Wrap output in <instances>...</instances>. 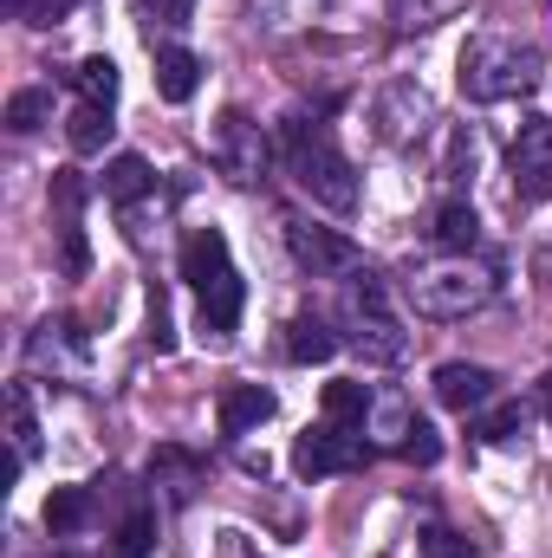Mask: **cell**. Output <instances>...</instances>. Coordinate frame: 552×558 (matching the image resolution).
Instances as JSON below:
<instances>
[{
    "mask_svg": "<svg viewBox=\"0 0 552 558\" xmlns=\"http://www.w3.org/2000/svg\"><path fill=\"white\" fill-rule=\"evenodd\" d=\"M514 428H520V403H501V410H488V416L475 422V435H481V441H507Z\"/></svg>",
    "mask_w": 552,
    "mask_h": 558,
    "instance_id": "83f0119b",
    "label": "cell"
},
{
    "mask_svg": "<svg viewBox=\"0 0 552 558\" xmlns=\"http://www.w3.org/2000/svg\"><path fill=\"white\" fill-rule=\"evenodd\" d=\"M435 241H442L448 254H468V247L481 241V221H475V208H468V202H448V208H435Z\"/></svg>",
    "mask_w": 552,
    "mask_h": 558,
    "instance_id": "ac0fdd59",
    "label": "cell"
},
{
    "mask_svg": "<svg viewBox=\"0 0 552 558\" xmlns=\"http://www.w3.org/2000/svg\"><path fill=\"white\" fill-rule=\"evenodd\" d=\"M364 454H371V441H364L358 428H338V422H319V428H305V435L292 441V468H299L305 481H325V474H351Z\"/></svg>",
    "mask_w": 552,
    "mask_h": 558,
    "instance_id": "8992f818",
    "label": "cell"
},
{
    "mask_svg": "<svg viewBox=\"0 0 552 558\" xmlns=\"http://www.w3.org/2000/svg\"><path fill=\"white\" fill-rule=\"evenodd\" d=\"M7 416H13V468H26V461L39 454V422H33V403H26L20 384L7 390Z\"/></svg>",
    "mask_w": 552,
    "mask_h": 558,
    "instance_id": "7402d4cb",
    "label": "cell"
},
{
    "mask_svg": "<svg viewBox=\"0 0 552 558\" xmlns=\"http://www.w3.org/2000/svg\"><path fill=\"white\" fill-rule=\"evenodd\" d=\"M345 331H351V351L364 364H404L410 357V331L397 325L391 286L377 274H351V286H345Z\"/></svg>",
    "mask_w": 552,
    "mask_h": 558,
    "instance_id": "277c9868",
    "label": "cell"
},
{
    "mask_svg": "<svg viewBox=\"0 0 552 558\" xmlns=\"http://www.w3.org/2000/svg\"><path fill=\"white\" fill-rule=\"evenodd\" d=\"M215 558H267V553H261L241 526H221V533H215Z\"/></svg>",
    "mask_w": 552,
    "mask_h": 558,
    "instance_id": "f546056e",
    "label": "cell"
},
{
    "mask_svg": "<svg viewBox=\"0 0 552 558\" xmlns=\"http://www.w3.org/2000/svg\"><path fill=\"white\" fill-rule=\"evenodd\" d=\"M228 234L221 228H195L189 241H182V279L195 286V292H208L215 279H228Z\"/></svg>",
    "mask_w": 552,
    "mask_h": 558,
    "instance_id": "9c48e42d",
    "label": "cell"
},
{
    "mask_svg": "<svg viewBox=\"0 0 552 558\" xmlns=\"http://www.w3.org/2000/svg\"><path fill=\"white\" fill-rule=\"evenodd\" d=\"M85 520H92V487H52L46 526H52V533H79Z\"/></svg>",
    "mask_w": 552,
    "mask_h": 558,
    "instance_id": "ffe728a7",
    "label": "cell"
},
{
    "mask_svg": "<svg viewBox=\"0 0 552 558\" xmlns=\"http://www.w3.org/2000/svg\"><path fill=\"white\" fill-rule=\"evenodd\" d=\"M286 162H292V182H299L319 208H332V215H351V208H358V169L332 149L325 131H305V118L286 124Z\"/></svg>",
    "mask_w": 552,
    "mask_h": 558,
    "instance_id": "3957f363",
    "label": "cell"
},
{
    "mask_svg": "<svg viewBox=\"0 0 552 558\" xmlns=\"http://www.w3.org/2000/svg\"><path fill=\"white\" fill-rule=\"evenodd\" d=\"M241 305H248V286H241V274H228V279H215L208 292H202V331H235L241 325Z\"/></svg>",
    "mask_w": 552,
    "mask_h": 558,
    "instance_id": "7c38bea8",
    "label": "cell"
},
{
    "mask_svg": "<svg viewBox=\"0 0 552 558\" xmlns=\"http://www.w3.org/2000/svg\"><path fill=\"white\" fill-rule=\"evenodd\" d=\"M404 461H416V468H429V461H442V435H435L429 422H416L410 435H404Z\"/></svg>",
    "mask_w": 552,
    "mask_h": 558,
    "instance_id": "4316f807",
    "label": "cell"
},
{
    "mask_svg": "<svg viewBox=\"0 0 552 558\" xmlns=\"http://www.w3.org/2000/svg\"><path fill=\"white\" fill-rule=\"evenodd\" d=\"M267 416H274V390H261V384H235L221 397V435H254Z\"/></svg>",
    "mask_w": 552,
    "mask_h": 558,
    "instance_id": "8fae6325",
    "label": "cell"
},
{
    "mask_svg": "<svg viewBox=\"0 0 552 558\" xmlns=\"http://www.w3.org/2000/svg\"><path fill=\"white\" fill-rule=\"evenodd\" d=\"M371 428H377L384 441H397V448H404V435L416 428L410 403H404V397H384V403H371Z\"/></svg>",
    "mask_w": 552,
    "mask_h": 558,
    "instance_id": "cb8c5ba5",
    "label": "cell"
},
{
    "mask_svg": "<svg viewBox=\"0 0 552 558\" xmlns=\"http://www.w3.org/2000/svg\"><path fill=\"white\" fill-rule=\"evenodd\" d=\"M149 182H156V175H149V162H143L137 149H124V156L105 162V195H111V202H143Z\"/></svg>",
    "mask_w": 552,
    "mask_h": 558,
    "instance_id": "9a60e30c",
    "label": "cell"
},
{
    "mask_svg": "<svg viewBox=\"0 0 552 558\" xmlns=\"http://www.w3.org/2000/svg\"><path fill=\"white\" fill-rule=\"evenodd\" d=\"M325 422H338V428H358V422L371 416V390L358 384V377H338V384H325Z\"/></svg>",
    "mask_w": 552,
    "mask_h": 558,
    "instance_id": "2e32d148",
    "label": "cell"
},
{
    "mask_svg": "<svg viewBox=\"0 0 552 558\" xmlns=\"http://www.w3.org/2000/svg\"><path fill=\"white\" fill-rule=\"evenodd\" d=\"M514 169H540V175H552V118H527V124H520Z\"/></svg>",
    "mask_w": 552,
    "mask_h": 558,
    "instance_id": "44dd1931",
    "label": "cell"
},
{
    "mask_svg": "<svg viewBox=\"0 0 552 558\" xmlns=\"http://www.w3.org/2000/svg\"><path fill=\"white\" fill-rule=\"evenodd\" d=\"M475 156H481V149H475V137H468V131H455V143H448V162H442V175H448V182H461V169L475 175Z\"/></svg>",
    "mask_w": 552,
    "mask_h": 558,
    "instance_id": "f1b7e54d",
    "label": "cell"
},
{
    "mask_svg": "<svg viewBox=\"0 0 552 558\" xmlns=\"http://www.w3.org/2000/svg\"><path fill=\"white\" fill-rule=\"evenodd\" d=\"M404 292L422 318H468L494 299V267L468 254H442V260H422Z\"/></svg>",
    "mask_w": 552,
    "mask_h": 558,
    "instance_id": "7a4b0ae2",
    "label": "cell"
},
{
    "mask_svg": "<svg viewBox=\"0 0 552 558\" xmlns=\"http://www.w3.org/2000/svg\"><path fill=\"white\" fill-rule=\"evenodd\" d=\"M547 7H552V0H547Z\"/></svg>",
    "mask_w": 552,
    "mask_h": 558,
    "instance_id": "836d02e7",
    "label": "cell"
},
{
    "mask_svg": "<svg viewBox=\"0 0 552 558\" xmlns=\"http://www.w3.org/2000/svg\"><path fill=\"white\" fill-rule=\"evenodd\" d=\"M72 85H79V98L85 105H118V65L105 59V52H92V59H79V72H72Z\"/></svg>",
    "mask_w": 552,
    "mask_h": 558,
    "instance_id": "e0dca14e",
    "label": "cell"
},
{
    "mask_svg": "<svg viewBox=\"0 0 552 558\" xmlns=\"http://www.w3.org/2000/svg\"><path fill=\"white\" fill-rule=\"evenodd\" d=\"M377 118H384V137H391V143H410L416 131L429 124V98H422L416 85H397V92L384 98V111H377Z\"/></svg>",
    "mask_w": 552,
    "mask_h": 558,
    "instance_id": "4fadbf2b",
    "label": "cell"
},
{
    "mask_svg": "<svg viewBox=\"0 0 552 558\" xmlns=\"http://www.w3.org/2000/svg\"><path fill=\"white\" fill-rule=\"evenodd\" d=\"M65 137H72L79 156H98V149L111 143V111H105V105H79V111L65 118Z\"/></svg>",
    "mask_w": 552,
    "mask_h": 558,
    "instance_id": "d6986e66",
    "label": "cell"
},
{
    "mask_svg": "<svg viewBox=\"0 0 552 558\" xmlns=\"http://www.w3.org/2000/svg\"><path fill=\"white\" fill-rule=\"evenodd\" d=\"M547 78V52L527 39H468L461 46V92L475 105H501V98H527Z\"/></svg>",
    "mask_w": 552,
    "mask_h": 558,
    "instance_id": "6da1fadb",
    "label": "cell"
},
{
    "mask_svg": "<svg viewBox=\"0 0 552 558\" xmlns=\"http://www.w3.org/2000/svg\"><path fill=\"white\" fill-rule=\"evenodd\" d=\"M195 85H202V59H195L189 46H156V92H163L169 105H189Z\"/></svg>",
    "mask_w": 552,
    "mask_h": 558,
    "instance_id": "30bf717a",
    "label": "cell"
},
{
    "mask_svg": "<svg viewBox=\"0 0 552 558\" xmlns=\"http://www.w3.org/2000/svg\"><path fill=\"white\" fill-rule=\"evenodd\" d=\"M137 7H156V13H169V20H182V13H189V0H137Z\"/></svg>",
    "mask_w": 552,
    "mask_h": 558,
    "instance_id": "1f68e13d",
    "label": "cell"
},
{
    "mask_svg": "<svg viewBox=\"0 0 552 558\" xmlns=\"http://www.w3.org/2000/svg\"><path fill=\"white\" fill-rule=\"evenodd\" d=\"M52 202H59L65 221H79V208H85V175H79V169H59V175H52Z\"/></svg>",
    "mask_w": 552,
    "mask_h": 558,
    "instance_id": "484cf974",
    "label": "cell"
},
{
    "mask_svg": "<svg viewBox=\"0 0 552 558\" xmlns=\"http://www.w3.org/2000/svg\"><path fill=\"white\" fill-rule=\"evenodd\" d=\"M46 118H52V98H46V92H13V98H7V131H13V137L39 131Z\"/></svg>",
    "mask_w": 552,
    "mask_h": 558,
    "instance_id": "603a6c76",
    "label": "cell"
},
{
    "mask_svg": "<svg viewBox=\"0 0 552 558\" xmlns=\"http://www.w3.org/2000/svg\"><path fill=\"white\" fill-rule=\"evenodd\" d=\"M494 384H501V377H494L488 364H461V357H455V364H442V371H435V403L468 416V410L494 403Z\"/></svg>",
    "mask_w": 552,
    "mask_h": 558,
    "instance_id": "ba28073f",
    "label": "cell"
},
{
    "mask_svg": "<svg viewBox=\"0 0 552 558\" xmlns=\"http://www.w3.org/2000/svg\"><path fill=\"white\" fill-rule=\"evenodd\" d=\"M332 351H338V338H332L325 318H292L286 325V357L292 364H332Z\"/></svg>",
    "mask_w": 552,
    "mask_h": 558,
    "instance_id": "5bb4252c",
    "label": "cell"
},
{
    "mask_svg": "<svg viewBox=\"0 0 552 558\" xmlns=\"http://www.w3.org/2000/svg\"><path fill=\"white\" fill-rule=\"evenodd\" d=\"M286 254L305 267L312 279L332 274H358V247L338 234V228H312V221H286Z\"/></svg>",
    "mask_w": 552,
    "mask_h": 558,
    "instance_id": "52a82bcc",
    "label": "cell"
},
{
    "mask_svg": "<svg viewBox=\"0 0 552 558\" xmlns=\"http://www.w3.org/2000/svg\"><path fill=\"white\" fill-rule=\"evenodd\" d=\"M422 558H481V546L468 533H448V526H429L422 533Z\"/></svg>",
    "mask_w": 552,
    "mask_h": 558,
    "instance_id": "d4e9b609",
    "label": "cell"
},
{
    "mask_svg": "<svg viewBox=\"0 0 552 558\" xmlns=\"http://www.w3.org/2000/svg\"><path fill=\"white\" fill-rule=\"evenodd\" d=\"M208 149H215L221 175H228V182H241V189H254V182L267 175V156H274V149H267V131H261L248 111H221Z\"/></svg>",
    "mask_w": 552,
    "mask_h": 558,
    "instance_id": "5b68a950",
    "label": "cell"
},
{
    "mask_svg": "<svg viewBox=\"0 0 552 558\" xmlns=\"http://www.w3.org/2000/svg\"><path fill=\"white\" fill-rule=\"evenodd\" d=\"M149 539H156V513H131V520H124V553L143 558L149 553Z\"/></svg>",
    "mask_w": 552,
    "mask_h": 558,
    "instance_id": "4dcf8cb0",
    "label": "cell"
},
{
    "mask_svg": "<svg viewBox=\"0 0 552 558\" xmlns=\"http://www.w3.org/2000/svg\"><path fill=\"white\" fill-rule=\"evenodd\" d=\"M547 410H552V377H547Z\"/></svg>",
    "mask_w": 552,
    "mask_h": 558,
    "instance_id": "d6a6232c",
    "label": "cell"
},
{
    "mask_svg": "<svg viewBox=\"0 0 552 558\" xmlns=\"http://www.w3.org/2000/svg\"><path fill=\"white\" fill-rule=\"evenodd\" d=\"M59 558H65V553H59Z\"/></svg>",
    "mask_w": 552,
    "mask_h": 558,
    "instance_id": "e575fe53",
    "label": "cell"
}]
</instances>
